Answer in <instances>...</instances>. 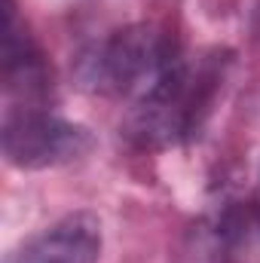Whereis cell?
Instances as JSON below:
<instances>
[{"label": "cell", "mask_w": 260, "mask_h": 263, "mask_svg": "<svg viewBox=\"0 0 260 263\" xmlns=\"http://www.w3.org/2000/svg\"><path fill=\"white\" fill-rule=\"evenodd\" d=\"M80 73L95 92L150 104L169 95L187 70L169 31L156 25H129L86 52Z\"/></svg>", "instance_id": "cell-1"}, {"label": "cell", "mask_w": 260, "mask_h": 263, "mask_svg": "<svg viewBox=\"0 0 260 263\" xmlns=\"http://www.w3.org/2000/svg\"><path fill=\"white\" fill-rule=\"evenodd\" d=\"M92 150V135L83 126L59 120L40 107L9 110L3 120V153L18 168L65 165Z\"/></svg>", "instance_id": "cell-2"}, {"label": "cell", "mask_w": 260, "mask_h": 263, "mask_svg": "<svg viewBox=\"0 0 260 263\" xmlns=\"http://www.w3.org/2000/svg\"><path fill=\"white\" fill-rule=\"evenodd\" d=\"M101 257V220L92 211H73L25 239L3 263H98Z\"/></svg>", "instance_id": "cell-3"}]
</instances>
